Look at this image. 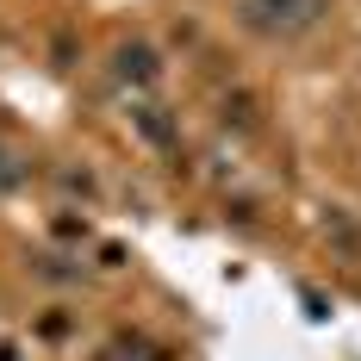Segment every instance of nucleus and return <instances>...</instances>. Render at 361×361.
Instances as JSON below:
<instances>
[{
  "label": "nucleus",
  "mask_w": 361,
  "mask_h": 361,
  "mask_svg": "<svg viewBox=\"0 0 361 361\" xmlns=\"http://www.w3.org/2000/svg\"><path fill=\"white\" fill-rule=\"evenodd\" d=\"M250 13L262 25H305V19L318 13V0H255Z\"/></svg>",
  "instance_id": "obj_1"
}]
</instances>
